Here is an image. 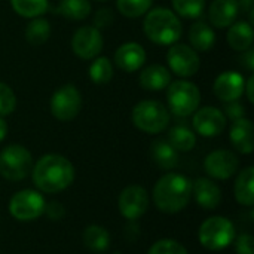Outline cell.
I'll return each instance as SVG.
<instances>
[{
	"instance_id": "cell-1",
	"label": "cell",
	"mask_w": 254,
	"mask_h": 254,
	"mask_svg": "<svg viewBox=\"0 0 254 254\" xmlns=\"http://www.w3.org/2000/svg\"><path fill=\"white\" fill-rule=\"evenodd\" d=\"M74 167L63 155H43L31 170L34 186L43 193H60L74 180Z\"/></svg>"
},
{
	"instance_id": "cell-2",
	"label": "cell",
	"mask_w": 254,
	"mask_h": 254,
	"mask_svg": "<svg viewBox=\"0 0 254 254\" xmlns=\"http://www.w3.org/2000/svg\"><path fill=\"white\" fill-rule=\"evenodd\" d=\"M192 198V182L177 173L162 176L153 188V201L159 211L176 214L183 211Z\"/></svg>"
},
{
	"instance_id": "cell-3",
	"label": "cell",
	"mask_w": 254,
	"mask_h": 254,
	"mask_svg": "<svg viewBox=\"0 0 254 254\" xmlns=\"http://www.w3.org/2000/svg\"><path fill=\"white\" fill-rule=\"evenodd\" d=\"M143 31L150 42L170 46L180 40L183 34V25L174 10L159 6L150 9L146 13L143 21Z\"/></svg>"
},
{
	"instance_id": "cell-4",
	"label": "cell",
	"mask_w": 254,
	"mask_h": 254,
	"mask_svg": "<svg viewBox=\"0 0 254 254\" xmlns=\"http://www.w3.org/2000/svg\"><path fill=\"white\" fill-rule=\"evenodd\" d=\"M201 91L186 79L174 80L167 86V109L177 118H188L199 109Z\"/></svg>"
},
{
	"instance_id": "cell-5",
	"label": "cell",
	"mask_w": 254,
	"mask_h": 254,
	"mask_svg": "<svg viewBox=\"0 0 254 254\" xmlns=\"http://www.w3.org/2000/svg\"><path fill=\"white\" fill-rule=\"evenodd\" d=\"M135 128L146 134H159L170 125V110L156 100H143L137 103L131 112Z\"/></svg>"
},
{
	"instance_id": "cell-6",
	"label": "cell",
	"mask_w": 254,
	"mask_h": 254,
	"mask_svg": "<svg viewBox=\"0 0 254 254\" xmlns=\"http://www.w3.org/2000/svg\"><path fill=\"white\" fill-rule=\"evenodd\" d=\"M198 238L204 249L220 252L234 243L235 226L229 219L223 216H213L202 222L198 231Z\"/></svg>"
},
{
	"instance_id": "cell-7",
	"label": "cell",
	"mask_w": 254,
	"mask_h": 254,
	"mask_svg": "<svg viewBox=\"0 0 254 254\" xmlns=\"http://www.w3.org/2000/svg\"><path fill=\"white\" fill-rule=\"evenodd\" d=\"M33 170V156L21 144H9L0 152V174L9 182L24 180Z\"/></svg>"
},
{
	"instance_id": "cell-8",
	"label": "cell",
	"mask_w": 254,
	"mask_h": 254,
	"mask_svg": "<svg viewBox=\"0 0 254 254\" xmlns=\"http://www.w3.org/2000/svg\"><path fill=\"white\" fill-rule=\"evenodd\" d=\"M82 94L74 85H64L58 88L49 101L52 116L60 122L73 121L82 110Z\"/></svg>"
},
{
	"instance_id": "cell-9",
	"label": "cell",
	"mask_w": 254,
	"mask_h": 254,
	"mask_svg": "<svg viewBox=\"0 0 254 254\" xmlns=\"http://www.w3.org/2000/svg\"><path fill=\"white\" fill-rule=\"evenodd\" d=\"M46 201L40 192L24 189L12 195L9 201V213L19 222H33L45 211Z\"/></svg>"
},
{
	"instance_id": "cell-10",
	"label": "cell",
	"mask_w": 254,
	"mask_h": 254,
	"mask_svg": "<svg viewBox=\"0 0 254 254\" xmlns=\"http://www.w3.org/2000/svg\"><path fill=\"white\" fill-rule=\"evenodd\" d=\"M167 64L168 70L179 77H192L198 73L201 67V60L198 52L185 43L170 45L167 51Z\"/></svg>"
},
{
	"instance_id": "cell-11",
	"label": "cell",
	"mask_w": 254,
	"mask_h": 254,
	"mask_svg": "<svg viewBox=\"0 0 254 254\" xmlns=\"http://www.w3.org/2000/svg\"><path fill=\"white\" fill-rule=\"evenodd\" d=\"M70 46L73 54L80 60H94L103 51V34L94 25H83L73 33Z\"/></svg>"
},
{
	"instance_id": "cell-12",
	"label": "cell",
	"mask_w": 254,
	"mask_h": 254,
	"mask_svg": "<svg viewBox=\"0 0 254 254\" xmlns=\"http://www.w3.org/2000/svg\"><path fill=\"white\" fill-rule=\"evenodd\" d=\"M118 207H119V213L127 220L131 222L138 220L146 214L149 208V193L140 185L127 186L119 195Z\"/></svg>"
},
{
	"instance_id": "cell-13",
	"label": "cell",
	"mask_w": 254,
	"mask_h": 254,
	"mask_svg": "<svg viewBox=\"0 0 254 254\" xmlns=\"http://www.w3.org/2000/svg\"><path fill=\"white\" fill-rule=\"evenodd\" d=\"M226 122L228 119L223 115V112L213 106L196 109V112L193 113V119H192V125L195 131L199 135L208 137V138L220 135L226 128Z\"/></svg>"
},
{
	"instance_id": "cell-14",
	"label": "cell",
	"mask_w": 254,
	"mask_h": 254,
	"mask_svg": "<svg viewBox=\"0 0 254 254\" xmlns=\"http://www.w3.org/2000/svg\"><path fill=\"white\" fill-rule=\"evenodd\" d=\"M238 167H240L238 156L226 149L213 150L204 161L205 173L216 180L231 179L238 171Z\"/></svg>"
},
{
	"instance_id": "cell-15",
	"label": "cell",
	"mask_w": 254,
	"mask_h": 254,
	"mask_svg": "<svg viewBox=\"0 0 254 254\" xmlns=\"http://www.w3.org/2000/svg\"><path fill=\"white\" fill-rule=\"evenodd\" d=\"M244 86H246V77L238 71L228 70L216 77L213 91L220 101L229 103V101H237L243 97Z\"/></svg>"
},
{
	"instance_id": "cell-16",
	"label": "cell",
	"mask_w": 254,
	"mask_h": 254,
	"mask_svg": "<svg viewBox=\"0 0 254 254\" xmlns=\"http://www.w3.org/2000/svg\"><path fill=\"white\" fill-rule=\"evenodd\" d=\"M146 51L140 43L127 42L122 43L115 52V64L125 73H134L143 68L146 63Z\"/></svg>"
},
{
	"instance_id": "cell-17",
	"label": "cell",
	"mask_w": 254,
	"mask_h": 254,
	"mask_svg": "<svg viewBox=\"0 0 254 254\" xmlns=\"http://www.w3.org/2000/svg\"><path fill=\"white\" fill-rule=\"evenodd\" d=\"M192 196H195V201L202 210H216L222 202L220 188L205 177L192 182Z\"/></svg>"
},
{
	"instance_id": "cell-18",
	"label": "cell",
	"mask_w": 254,
	"mask_h": 254,
	"mask_svg": "<svg viewBox=\"0 0 254 254\" xmlns=\"http://www.w3.org/2000/svg\"><path fill=\"white\" fill-rule=\"evenodd\" d=\"M240 13L238 0H213L208 7V21L216 28H228Z\"/></svg>"
},
{
	"instance_id": "cell-19",
	"label": "cell",
	"mask_w": 254,
	"mask_h": 254,
	"mask_svg": "<svg viewBox=\"0 0 254 254\" xmlns=\"http://www.w3.org/2000/svg\"><path fill=\"white\" fill-rule=\"evenodd\" d=\"M229 140L232 146L243 155H250L254 150L253 124L250 119L243 118L234 121L229 131Z\"/></svg>"
},
{
	"instance_id": "cell-20",
	"label": "cell",
	"mask_w": 254,
	"mask_h": 254,
	"mask_svg": "<svg viewBox=\"0 0 254 254\" xmlns=\"http://www.w3.org/2000/svg\"><path fill=\"white\" fill-rule=\"evenodd\" d=\"M138 82L146 91H162L171 83V71L162 64H150L141 70Z\"/></svg>"
},
{
	"instance_id": "cell-21",
	"label": "cell",
	"mask_w": 254,
	"mask_h": 254,
	"mask_svg": "<svg viewBox=\"0 0 254 254\" xmlns=\"http://www.w3.org/2000/svg\"><path fill=\"white\" fill-rule=\"evenodd\" d=\"M226 42L234 51L238 52L250 49L254 42L253 25L249 21H235L228 27Z\"/></svg>"
},
{
	"instance_id": "cell-22",
	"label": "cell",
	"mask_w": 254,
	"mask_h": 254,
	"mask_svg": "<svg viewBox=\"0 0 254 254\" xmlns=\"http://www.w3.org/2000/svg\"><path fill=\"white\" fill-rule=\"evenodd\" d=\"M189 42L190 48L196 52H207L216 43V33L213 27L204 21H196L189 28Z\"/></svg>"
},
{
	"instance_id": "cell-23",
	"label": "cell",
	"mask_w": 254,
	"mask_h": 254,
	"mask_svg": "<svg viewBox=\"0 0 254 254\" xmlns=\"http://www.w3.org/2000/svg\"><path fill=\"white\" fill-rule=\"evenodd\" d=\"M235 199L244 207L254 205V168H244L235 180Z\"/></svg>"
},
{
	"instance_id": "cell-24",
	"label": "cell",
	"mask_w": 254,
	"mask_h": 254,
	"mask_svg": "<svg viewBox=\"0 0 254 254\" xmlns=\"http://www.w3.org/2000/svg\"><path fill=\"white\" fill-rule=\"evenodd\" d=\"M150 152L155 164L162 170H173L179 164V153L167 140H155Z\"/></svg>"
},
{
	"instance_id": "cell-25",
	"label": "cell",
	"mask_w": 254,
	"mask_h": 254,
	"mask_svg": "<svg viewBox=\"0 0 254 254\" xmlns=\"http://www.w3.org/2000/svg\"><path fill=\"white\" fill-rule=\"evenodd\" d=\"M89 0H61L55 7V13L71 19V21H83L91 13Z\"/></svg>"
},
{
	"instance_id": "cell-26",
	"label": "cell",
	"mask_w": 254,
	"mask_h": 254,
	"mask_svg": "<svg viewBox=\"0 0 254 254\" xmlns=\"http://www.w3.org/2000/svg\"><path fill=\"white\" fill-rule=\"evenodd\" d=\"M177 152H190L196 146L195 132L186 125H176L168 131L167 140Z\"/></svg>"
},
{
	"instance_id": "cell-27",
	"label": "cell",
	"mask_w": 254,
	"mask_h": 254,
	"mask_svg": "<svg viewBox=\"0 0 254 254\" xmlns=\"http://www.w3.org/2000/svg\"><path fill=\"white\" fill-rule=\"evenodd\" d=\"M51 24L48 19L37 16L31 18V21L25 27V40L33 46H40L48 42L51 37Z\"/></svg>"
},
{
	"instance_id": "cell-28",
	"label": "cell",
	"mask_w": 254,
	"mask_h": 254,
	"mask_svg": "<svg viewBox=\"0 0 254 254\" xmlns=\"http://www.w3.org/2000/svg\"><path fill=\"white\" fill-rule=\"evenodd\" d=\"M88 74H89V79L95 85H106L113 79V74H115L113 64L107 57L98 55L92 60Z\"/></svg>"
},
{
	"instance_id": "cell-29",
	"label": "cell",
	"mask_w": 254,
	"mask_h": 254,
	"mask_svg": "<svg viewBox=\"0 0 254 254\" xmlns=\"http://www.w3.org/2000/svg\"><path fill=\"white\" fill-rule=\"evenodd\" d=\"M83 244L92 252H104L110 244V234L98 225H91L83 231Z\"/></svg>"
},
{
	"instance_id": "cell-30",
	"label": "cell",
	"mask_w": 254,
	"mask_h": 254,
	"mask_svg": "<svg viewBox=\"0 0 254 254\" xmlns=\"http://www.w3.org/2000/svg\"><path fill=\"white\" fill-rule=\"evenodd\" d=\"M12 9L22 18L42 16L49 9V0H10Z\"/></svg>"
},
{
	"instance_id": "cell-31",
	"label": "cell",
	"mask_w": 254,
	"mask_h": 254,
	"mask_svg": "<svg viewBox=\"0 0 254 254\" xmlns=\"http://www.w3.org/2000/svg\"><path fill=\"white\" fill-rule=\"evenodd\" d=\"M173 10L179 15V18L196 19L205 10V0H171Z\"/></svg>"
},
{
	"instance_id": "cell-32",
	"label": "cell",
	"mask_w": 254,
	"mask_h": 254,
	"mask_svg": "<svg viewBox=\"0 0 254 254\" xmlns=\"http://www.w3.org/2000/svg\"><path fill=\"white\" fill-rule=\"evenodd\" d=\"M153 0H116V9L127 18H140L152 7Z\"/></svg>"
},
{
	"instance_id": "cell-33",
	"label": "cell",
	"mask_w": 254,
	"mask_h": 254,
	"mask_svg": "<svg viewBox=\"0 0 254 254\" xmlns=\"http://www.w3.org/2000/svg\"><path fill=\"white\" fill-rule=\"evenodd\" d=\"M16 109V95L13 92V89L4 83L0 82V116H9L10 113H13V110Z\"/></svg>"
},
{
	"instance_id": "cell-34",
	"label": "cell",
	"mask_w": 254,
	"mask_h": 254,
	"mask_svg": "<svg viewBox=\"0 0 254 254\" xmlns=\"http://www.w3.org/2000/svg\"><path fill=\"white\" fill-rule=\"evenodd\" d=\"M147 254H189L188 250L176 240H159L156 241Z\"/></svg>"
},
{
	"instance_id": "cell-35",
	"label": "cell",
	"mask_w": 254,
	"mask_h": 254,
	"mask_svg": "<svg viewBox=\"0 0 254 254\" xmlns=\"http://www.w3.org/2000/svg\"><path fill=\"white\" fill-rule=\"evenodd\" d=\"M223 107H225V109L222 110V112H223V115L226 116V119H231L232 122H234V121H238V119L246 118L247 110H246V106H244L240 100L225 103V106H223Z\"/></svg>"
},
{
	"instance_id": "cell-36",
	"label": "cell",
	"mask_w": 254,
	"mask_h": 254,
	"mask_svg": "<svg viewBox=\"0 0 254 254\" xmlns=\"http://www.w3.org/2000/svg\"><path fill=\"white\" fill-rule=\"evenodd\" d=\"M237 254H254V238L250 234H243L235 240Z\"/></svg>"
},
{
	"instance_id": "cell-37",
	"label": "cell",
	"mask_w": 254,
	"mask_h": 254,
	"mask_svg": "<svg viewBox=\"0 0 254 254\" xmlns=\"http://www.w3.org/2000/svg\"><path fill=\"white\" fill-rule=\"evenodd\" d=\"M43 214H45L49 220H52V222H58V220H61V219L65 216V208H64V205H63L61 202H58V201H52V202H49V204H46V205H45V211H43Z\"/></svg>"
},
{
	"instance_id": "cell-38",
	"label": "cell",
	"mask_w": 254,
	"mask_h": 254,
	"mask_svg": "<svg viewBox=\"0 0 254 254\" xmlns=\"http://www.w3.org/2000/svg\"><path fill=\"white\" fill-rule=\"evenodd\" d=\"M113 22V13H112V9H107V7H103V9H98L95 16H94V27H97L98 30L104 28V27H109L110 24Z\"/></svg>"
},
{
	"instance_id": "cell-39",
	"label": "cell",
	"mask_w": 254,
	"mask_h": 254,
	"mask_svg": "<svg viewBox=\"0 0 254 254\" xmlns=\"http://www.w3.org/2000/svg\"><path fill=\"white\" fill-rule=\"evenodd\" d=\"M241 64H243L249 71H253L254 70V51L252 48L243 52V55H241Z\"/></svg>"
},
{
	"instance_id": "cell-40",
	"label": "cell",
	"mask_w": 254,
	"mask_h": 254,
	"mask_svg": "<svg viewBox=\"0 0 254 254\" xmlns=\"http://www.w3.org/2000/svg\"><path fill=\"white\" fill-rule=\"evenodd\" d=\"M253 86H254V76L250 74L249 79H246V86H244V94L247 95L249 101L250 103H254V92H253Z\"/></svg>"
},
{
	"instance_id": "cell-41",
	"label": "cell",
	"mask_w": 254,
	"mask_h": 254,
	"mask_svg": "<svg viewBox=\"0 0 254 254\" xmlns=\"http://www.w3.org/2000/svg\"><path fill=\"white\" fill-rule=\"evenodd\" d=\"M6 135H7V122L4 118L0 116V143L6 138Z\"/></svg>"
},
{
	"instance_id": "cell-42",
	"label": "cell",
	"mask_w": 254,
	"mask_h": 254,
	"mask_svg": "<svg viewBox=\"0 0 254 254\" xmlns=\"http://www.w3.org/2000/svg\"><path fill=\"white\" fill-rule=\"evenodd\" d=\"M238 4H240V9L246 12H250L252 9H254V0H238Z\"/></svg>"
},
{
	"instance_id": "cell-43",
	"label": "cell",
	"mask_w": 254,
	"mask_h": 254,
	"mask_svg": "<svg viewBox=\"0 0 254 254\" xmlns=\"http://www.w3.org/2000/svg\"><path fill=\"white\" fill-rule=\"evenodd\" d=\"M95 1H109V0H95Z\"/></svg>"
}]
</instances>
